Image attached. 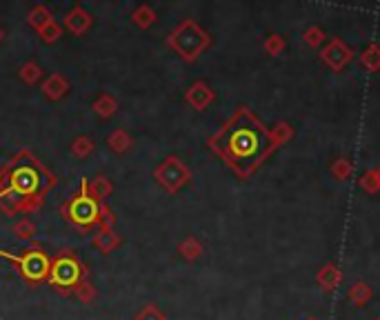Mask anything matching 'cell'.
Returning a JSON list of instances; mask_svg holds the SVG:
<instances>
[{
	"instance_id": "obj_1",
	"label": "cell",
	"mask_w": 380,
	"mask_h": 320,
	"mask_svg": "<svg viewBox=\"0 0 380 320\" xmlns=\"http://www.w3.org/2000/svg\"><path fill=\"white\" fill-rule=\"evenodd\" d=\"M272 138L260 127L258 120L252 118L247 109L240 112L220 129V134L212 138V147L220 156L227 158V163L236 167L240 174H249L260 163L269 149H272Z\"/></svg>"
},
{
	"instance_id": "obj_2",
	"label": "cell",
	"mask_w": 380,
	"mask_h": 320,
	"mask_svg": "<svg viewBox=\"0 0 380 320\" xmlns=\"http://www.w3.org/2000/svg\"><path fill=\"white\" fill-rule=\"evenodd\" d=\"M7 183H9V189L7 192H12L14 196H18L20 200L27 198H40V194L47 192V187L52 185V178H49L47 172L38 167V163H20L16 160V167L9 172L7 176Z\"/></svg>"
},
{
	"instance_id": "obj_3",
	"label": "cell",
	"mask_w": 380,
	"mask_h": 320,
	"mask_svg": "<svg viewBox=\"0 0 380 320\" xmlns=\"http://www.w3.org/2000/svg\"><path fill=\"white\" fill-rule=\"evenodd\" d=\"M67 216L78 227H89V225H94L96 220L100 218V205L96 203V198L89 194L87 178H83L80 194L67 203Z\"/></svg>"
},
{
	"instance_id": "obj_4",
	"label": "cell",
	"mask_w": 380,
	"mask_h": 320,
	"mask_svg": "<svg viewBox=\"0 0 380 320\" xmlns=\"http://www.w3.org/2000/svg\"><path fill=\"white\" fill-rule=\"evenodd\" d=\"M0 256L7 258V260H12V263H16L20 267V272H23V276L27 280H32V283L47 278L49 269H52L49 258L43 252H38V249H29V252H25L23 256L9 254V252H5V249H0Z\"/></svg>"
},
{
	"instance_id": "obj_5",
	"label": "cell",
	"mask_w": 380,
	"mask_h": 320,
	"mask_svg": "<svg viewBox=\"0 0 380 320\" xmlns=\"http://www.w3.org/2000/svg\"><path fill=\"white\" fill-rule=\"evenodd\" d=\"M83 274H85L83 265H80L74 256L65 254V256L54 260L52 269H49V280H52V285H56L60 289H69V287H76L80 283Z\"/></svg>"
},
{
	"instance_id": "obj_6",
	"label": "cell",
	"mask_w": 380,
	"mask_h": 320,
	"mask_svg": "<svg viewBox=\"0 0 380 320\" xmlns=\"http://www.w3.org/2000/svg\"><path fill=\"white\" fill-rule=\"evenodd\" d=\"M172 45L178 49L185 58H194L198 52L207 45V36L200 32L194 23H185L178 32L172 36Z\"/></svg>"
},
{
	"instance_id": "obj_7",
	"label": "cell",
	"mask_w": 380,
	"mask_h": 320,
	"mask_svg": "<svg viewBox=\"0 0 380 320\" xmlns=\"http://www.w3.org/2000/svg\"><path fill=\"white\" fill-rule=\"evenodd\" d=\"M187 176H189L187 169L180 165L176 158H169V163L158 169V180L165 183L169 189H178L187 180Z\"/></svg>"
},
{
	"instance_id": "obj_8",
	"label": "cell",
	"mask_w": 380,
	"mask_h": 320,
	"mask_svg": "<svg viewBox=\"0 0 380 320\" xmlns=\"http://www.w3.org/2000/svg\"><path fill=\"white\" fill-rule=\"evenodd\" d=\"M349 58H352V49L345 47L340 40H334V43L323 52V60L327 65H332L334 69H343L345 63H349Z\"/></svg>"
},
{
	"instance_id": "obj_9",
	"label": "cell",
	"mask_w": 380,
	"mask_h": 320,
	"mask_svg": "<svg viewBox=\"0 0 380 320\" xmlns=\"http://www.w3.org/2000/svg\"><path fill=\"white\" fill-rule=\"evenodd\" d=\"M187 100L192 105H196V109H203L209 103V100H212V92H209V89L203 83H198V85L192 87V92L187 94Z\"/></svg>"
},
{
	"instance_id": "obj_10",
	"label": "cell",
	"mask_w": 380,
	"mask_h": 320,
	"mask_svg": "<svg viewBox=\"0 0 380 320\" xmlns=\"http://www.w3.org/2000/svg\"><path fill=\"white\" fill-rule=\"evenodd\" d=\"M89 25V18L83 14V9H76L74 14H69L67 16V27L72 29V32H76V34H80L83 29Z\"/></svg>"
},
{
	"instance_id": "obj_11",
	"label": "cell",
	"mask_w": 380,
	"mask_h": 320,
	"mask_svg": "<svg viewBox=\"0 0 380 320\" xmlns=\"http://www.w3.org/2000/svg\"><path fill=\"white\" fill-rule=\"evenodd\" d=\"M63 92H65V83H63V80H60L58 76L49 78L47 83H45V94H47L49 98H58Z\"/></svg>"
},
{
	"instance_id": "obj_12",
	"label": "cell",
	"mask_w": 380,
	"mask_h": 320,
	"mask_svg": "<svg viewBox=\"0 0 380 320\" xmlns=\"http://www.w3.org/2000/svg\"><path fill=\"white\" fill-rule=\"evenodd\" d=\"M96 245L103 249V252H109V249L116 245V236L109 232V229H103V232H100L98 238H96Z\"/></svg>"
},
{
	"instance_id": "obj_13",
	"label": "cell",
	"mask_w": 380,
	"mask_h": 320,
	"mask_svg": "<svg viewBox=\"0 0 380 320\" xmlns=\"http://www.w3.org/2000/svg\"><path fill=\"white\" fill-rule=\"evenodd\" d=\"M363 65L369 67V69H378L380 67V52H378V47H372L369 52L363 56Z\"/></svg>"
},
{
	"instance_id": "obj_14",
	"label": "cell",
	"mask_w": 380,
	"mask_h": 320,
	"mask_svg": "<svg viewBox=\"0 0 380 320\" xmlns=\"http://www.w3.org/2000/svg\"><path fill=\"white\" fill-rule=\"evenodd\" d=\"M134 16H136V23H138V25H143V27H147V25H149V23H152V20H154V14L149 12L147 7L138 9V12H136Z\"/></svg>"
},
{
	"instance_id": "obj_15",
	"label": "cell",
	"mask_w": 380,
	"mask_h": 320,
	"mask_svg": "<svg viewBox=\"0 0 380 320\" xmlns=\"http://www.w3.org/2000/svg\"><path fill=\"white\" fill-rule=\"evenodd\" d=\"M32 25H36V27H43V23L47 20V12L45 9H36V12H32Z\"/></svg>"
},
{
	"instance_id": "obj_16",
	"label": "cell",
	"mask_w": 380,
	"mask_h": 320,
	"mask_svg": "<svg viewBox=\"0 0 380 320\" xmlns=\"http://www.w3.org/2000/svg\"><path fill=\"white\" fill-rule=\"evenodd\" d=\"M305 40H307L309 45H316V43H320V40H323V32H320V29H309Z\"/></svg>"
},
{
	"instance_id": "obj_17",
	"label": "cell",
	"mask_w": 380,
	"mask_h": 320,
	"mask_svg": "<svg viewBox=\"0 0 380 320\" xmlns=\"http://www.w3.org/2000/svg\"><path fill=\"white\" fill-rule=\"evenodd\" d=\"M58 34H60V29H58L56 25H52V23H49V27H47V29H43L45 40H56V38H58Z\"/></svg>"
},
{
	"instance_id": "obj_18",
	"label": "cell",
	"mask_w": 380,
	"mask_h": 320,
	"mask_svg": "<svg viewBox=\"0 0 380 320\" xmlns=\"http://www.w3.org/2000/svg\"><path fill=\"white\" fill-rule=\"evenodd\" d=\"M85 149H92V143L87 138H78V143L74 145V152L78 154H85Z\"/></svg>"
},
{
	"instance_id": "obj_19",
	"label": "cell",
	"mask_w": 380,
	"mask_h": 320,
	"mask_svg": "<svg viewBox=\"0 0 380 320\" xmlns=\"http://www.w3.org/2000/svg\"><path fill=\"white\" fill-rule=\"evenodd\" d=\"M14 232H16V236H23V238H27L29 234H32V225H29V223L16 225V227H14Z\"/></svg>"
},
{
	"instance_id": "obj_20",
	"label": "cell",
	"mask_w": 380,
	"mask_h": 320,
	"mask_svg": "<svg viewBox=\"0 0 380 320\" xmlns=\"http://www.w3.org/2000/svg\"><path fill=\"white\" fill-rule=\"evenodd\" d=\"M38 72H40V69H38L36 65H27V67H25V74H23V76H25V80H34V76L38 78Z\"/></svg>"
},
{
	"instance_id": "obj_21",
	"label": "cell",
	"mask_w": 380,
	"mask_h": 320,
	"mask_svg": "<svg viewBox=\"0 0 380 320\" xmlns=\"http://www.w3.org/2000/svg\"><path fill=\"white\" fill-rule=\"evenodd\" d=\"M138 320H163V316L156 314L154 309H147L145 314H140V318H138Z\"/></svg>"
},
{
	"instance_id": "obj_22",
	"label": "cell",
	"mask_w": 380,
	"mask_h": 320,
	"mask_svg": "<svg viewBox=\"0 0 380 320\" xmlns=\"http://www.w3.org/2000/svg\"><path fill=\"white\" fill-rule=\"evenodd\" d=\"M267 47L272 49V52H274V47H276V52H280V49H283V40H280V38L276 36V38H272V40H269V43H267Z\"/></svg>"
}]
</instances>
